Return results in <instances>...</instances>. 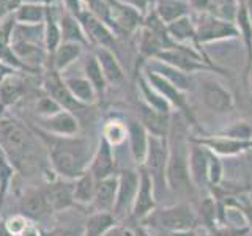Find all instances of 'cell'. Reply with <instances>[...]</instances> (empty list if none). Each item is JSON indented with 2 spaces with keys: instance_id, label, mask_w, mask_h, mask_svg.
I'll return each mask as SVG.
<instances>
[{
  "instance_id": "cell-11",
  "label": "cell",
  "mask_w": 252,
  "mask_h": 236,
  "mask_svg": "<svg viewBox=\"0 0 252 236\" xmlns=\"http://www.w3.org/2000/svg\"><path fill=\"white\" fill-rule=\"evenodd\" d=\"M140 183V173L134 169H123L118 173V189H117V200L112 214L118 220L129 219L131 209L134 200H136V194Z\"/></svg>"
},
{
  "instance_id": "cell-24",
  "label": "cell",
  "mask_w": 252,
  "mask_h": 236,
  "mask_svg": "<svg viewBox=\"0 0 252 236\" xmlns=\"http://www.w3.org/2000/svg\"><path fill=\"white\" fill-rule=\"evenodd\" d=\"M93 54H94V57L98 59V63L101 66L102 74L106 77L107 85L117 87V85H122L126 81L125 69L114 51L106 49V47H94Z\"/></svg>"
},
{
  "instance_id": "cell-19",
  "label": "cell",
  "mask_w": 252,
  "mask_h": 236,
  "mask_svg": "<svg viewBox=\"0 0 252 236\" xmlns=\"http://www.w3.org/2000/svg\"><path fill=\"white\" fill-rule=\"evenodd\" d=\"M137 120L142 123V126L147 129L150 136L156 137H167L170 131V121H172V114H162L158 110L147 106L144 101H137Z\"/></svg>"
},
{
  "instance_id": "cell-1",
  "label": "cell",
  "mask_w": 252,
  "mask_h": 236,
  "mask_svg": "<svg viewBox=\"0 0 252 236\" xmlns=\"http://www.w3.org/2000/svg\"><path fill=\"white\" fill-rule=\"evenodd\" d=\"M0 149L16 172L24 177L43 175L47 159L46 148L35 131L11 115H0Z\"/></svg>"
},
{
  "instance_id": "cell-33",
  "label": "cell",
  "mask_w": 252,
  "mask_h": 236,
  "mask_svg": "<svg viewBox=\"0 0 252 236\" xmlns=\"http://www.w3.org/2000/svg\"><path fill=\"white\" fill-rule=\"evenodd\" d=\"M60 31H62V43H76L84 47L90 46L79 19L76 16L66 13L65 10L60 14Z\"/></svg>"
},
{
  "instance_id": "cell-27",
  "label": "cell",
  "mask_w": 252,
  "mask_h": 236,
  "mask_svg": "<svg viewBox=\"0 0 252 236\" xmlns=\"http://www.w3.org/2000/svg\"><path fill=\"white\" fill-rule=\"evenodd\" d=\"M27 84L18 73L3 77L0 81V109H6L16 106L18 102L26 96Z\"/></svg>"
},
{
  "instance_id": "cell-36",
  "label": "cell",
  "mask_w": 252,
  "mask_h": 236,
  "mask_svg": "<svg viewBox=\"0 0 252 236\" xmlns=\"http://www.w3.org/2000/svg\"><path fill=\"white\" fill-rule=\"evenodd\" d=\"M11 43H32L44 46V24H14Z\"/></svg>"
},
{
  "instance_id": "cell-26",
  "label": "cell",
  "mask_w": 252,
  "mask_h": 236,
  "mask_svg": "<svg viewBox=\"0 0 252 236\" xmlns=\"http://www.w3.org/2000/svg\"><path fill=\"white\" fill-rule=\"evenodd\" d=\"M63 82L68 87L69 93L84 106H94L99 101L96 90L93 88V85L89 82L82 73L81 74H62Z\"/></svg>"
},
{
  "instance_id": "cell-3",
  "label": "cell",
  "mask_w": 252,
  "mask_h": 236,
  "mask_svg": "<svg viewBox=\"0 0 252 236\" xmlns=\"http://www.w3.org/2000/svg\"><path fill=\"white\" fill-rule=\"evenodd\" d=\"M181 115L172 114L170 131H169V157L167 170H165V183L167 191L178 195H194V187L189 177V140L186 136V120L181 123Z\"/></svg>"
},
{
  "instance_id": "cell-4",
  "label": "cell",
  "mask_w": 252,
  "mask_h": 236,
  "mask_svg": "<svg viewBox=\"0 0 252 236\" xmlns=\"http://www.w3.org/2000/svg\"><path fill=\"white\" fill-rule=\"evenodd\" d=\"M197 212L189 202H180L164 208H156L152 214H148L142 225L150 228H159L167 232H194L197 227Z\"/></svg>"
},
{
  "instance_id": "cell-28",
  "label": "cell",
  "mask_w": 252,
  "mask_h": 236,
  "mask_svg": "<svg viewBox=\"0 0 252 236\" xmlns=\"http://www.w3.org/2000/svg\"><path fill=\"white\" fill-rule=\"evenodd\" d=\"M167 33L175 44L194 46V47H197V49L203 51V47H200L199 41H197V33H195L192 14L185 16V18L177 19L175 22L167 24Z\"/></svg>"
},
{
  "instance_id": "cell-37",
  "label": "cell",
  "mask_w": 252,
  "mask_h": 236,
  "mask_svg": "<svg viewBox=\"0 0 252 236\" xmlns=\"http://www.w3.org/2000/svg\"><path fill=\"white\" fill-rule=\"evenodd\" d=\"M117 224L112 212H92L84 222V236H102Z\"/></svg>"
},
{
  "instance_id": "cell-53",
  "label": "cell",
  "mask_w": 252,
  "mask_h": 236,
  "mask_svg": "<svg viewBox=\"0 0 252 236\" xmlns=\"http://www.w3.org/2000/svg\"><path fill=\"white\" fill-rule=\"evenodd\" d=\"M11 13H13V8L10 5L0 2V21H3L5 18H8Z\"/></svg>"
},
{
  "instance_id": "cell-40",
  "label": "cell",
  "mask_w": 252,
  "mask_h": 236,
  "mask_svg": "<svg viewBox=\"0 0 252 236\" xmlns=\"http://www.w3.org/2000/svg\"><path fill=\"white\" fill-rule=\"evenodd\" d=\"M238 0H211L210 11L211 14L235 22L236 13H238Z\"/></svg>"
},
{
  "instance_id": "cell-7",
  "label": "cell",
  "mask_w": 252,
  "mask_h": 236,
  "mask_svg": "<svg viewBox=\"0 0 252 236\" xmlns=\"http://www.w3.org/2000/svg\"><path fill=\"white\" fill-rule=\"evenodd\" d=\"M167 137L148 136L147 156H145L144 165H142V169H144L153 179L156 199L167 191V183H165V170H167V157H169Z\"/></svg>"
},
{
  "instance_id": "cell-5",
  "label": "cell",
  "mask_w": 252,
  "mask_h": 236,
  "mask_svg": "<svg viewBox=\"0 0 252 236\" xmlns=\"http://www.w3.org/2000/svg\"><path fill=\"white\" fill-rule=\"evenodd\" d=\"M197 41L202 46H210L222 41H233L240 38L238 26L232 21H227L222 18L211 14L208 11L205 13H192Z\"/></svg>"
},
{
  "instance_id": "cell-47",
  "label": "cell",
  "mask_w": 252,
  "mask_h": 236,
  "mask_svg": "<svg viewBox=\"0 0 252 236\" xmlns=\"http://www.w3.org/2000/svg\"><path fill=\"white\" fill-rule=\"evenodd\" d=\"M102 236H132V232H131L129 225L126 227V225H122V224H117L112 228H109V230Z\"/></svg>"
},
{
  "instance_id": "cell-34",
  "label": "cell",
  "mask_w": 252,
  "mask_h": 236,
  "mask_svg": "<svg viewBox=\"0 0 252 236\" xmlns=\"http://www.w3.org/2000/svg\"><path fill=\"white\" fill-rule=\"evenodd\" d=\"M94 191H96V179H94V177L89 170L84 172L76 179H73V197L76 205L92 206L94 199Z\"/></svg>"
},
{
  "instance_id": "cell-14",
  "label": "cell",
  "mask_w": 252,
  "mask_h": 236,
  "mask_svg": "<svg viewBox=\"0 0 252 236\" xmlns=\"http://www.w3.org/2000/svg\"><path fill=\"white\" fill-rule=\"evenodd\" d=\"M33 126L44 132L52 134V136L60 137H74L81 134V120L73 112L65 109L51 117L36 118Z\"/></svg>"
},
{
  "instance_id": "cell-54",
  "label": "cell",
  "mask_w": 252,
  "mask_h": 236,
  "mask_svg": "<svg viewBox=\"0 0 252 236\" xmlns=\"http://www.w3.org/2000/svg\"><path fill=\"white\" fill-rule=\"evenodd\" d=\"M22 2H27V0H11V8H16L18 5H21Z\"/></svg>"
},
{
  "instance_id": "cell-16",
  "label": "cell",
  "mask_w": 252,
  "mask_h": 236,
  "mask_svg": "<svg viewBox=\"0 0 252 236\" xmlns=\"http://www.w3.org/2000/svg\"><path fill=\"white\" fill-rule=\"evenodd\" d=\"M195 144H199L205 148H208L218 156H236L243 154L252 149V139H228V137H220L213 134L208 137H192Z\"/></svg>"
},
{
  "instance_id": "cell-20",
  "label": "cell",
  "mask_w": 252,
  "mask_h": 236,
  "mask_svg": "<svg viewBox=\"0 0 252 236\" xmlns=\"http://www.w3.org/2000/svg\"><path fill=\"white\" fill-rule=\"evenodd\" d=\"M11 51L27 73H33L49 65V54L41 44L32 43H11Z\"/></svg>"
},
{
  "instance_id": "cell-42",
  "label": "cell",
  "mask_w": 252,
  "mask_h": 236,
  "mask_svg": "<svg viewBox=\"0 0 252 236\" xmlns=\"http://www.w3.org/2000/svg\"><path fill=\"white\" fill-rule=\"evenodd\" d=\"M216 136L228 139H252V124L248 121H235L218 132Z\"/></svg>"
},
{
  "instance_id": "cell-43",
  "label": "cell",
  "mask_w": 252,
  "mask_h": 236,
  "mask_svg": "<svg viewBox=\"0 0 252 236\" xmlns=\"http://www.w3.org/2000/svg\"><path fill=\"white\" fill-rule=\"evenodd\" d=\"M222 178H224V164L220 161V156L210 151V161H208V183H210V186L218 187L220 183H222Z\"/></svg>"
},
{
  "instance_id": "cell-59",
  "label": "cell",
  "mask_w": 252,
  "mask_h": 236,
  "mask_svg": "<svg viewBox=\"0 0 252 236\" xmlns=\"http://www.w3.org/2000/svg\"><path fill=\"white\" fill-rule=\"evenodd\" d=\"M249 202H252V189H251V194H249Z\"/></svg>"
},
{
  "instance_id": "cell-22",
  "label": "cell",
  "mask_w": 252,
  "mask_h": 236,
  "mask_svg": "<svg viewBox=\"0 0 252 236\" xmlns=\"http://www.w3.org/2000/svg\"><path fill=\"white\" fill-rule=\"evenodd\" d=\"M142 66L150 69V71H153V73H156V74L162 76L165 81L170 82L173 87H177V88L183 93H188L194 88V76L186 74V73H183V71L173 68L164 61H159L156 59H150V60H144Z\"/></svg>"
},
{
  "instance_id": "cell-60",
  "label": "cell",
  "mask_w": 252,
  "mask_h": 236,
  "mask_svg": "<svg viewBox=\"0 0 252 236\" xmlns=\"http://www.w3.org/2000/svg\"><path fill=\"white\" fill-rule=\"evenodd\" d=\"M0 22H2V21H0Z\"/></svg>"
},
{
  "instance_id": "cell-18",
  "label": "cell",
  "mask_w": 252,
  "mask_h": 236,
  "mask_svg": "<svg viewBox=\"0 0 252 236\" xmlns=\"http://www.w3.org/2000/svg\"><path fill=\"white\" fill-rule=\"evenodd\" d=\"M189 177L194 187L207 189L208 183V161H210V151L194 140H189Z\"/></svg>"
},
{
  "instance_id": "cell-49",
  "label": "cell",
  "mask_w": 252,
  "mask_h": 236,
  "mask_svg": "<svg viewBox=\"0 0 252 236\" xmlns=\"http://www.w3.org/2000/svg\"><path fill=\"white\" fill-rule=\"evenodd\" d=\"M55 236H84V224L76 227H68L63 230H57Z\"/></svg>"
},
{
  "instance_id": "cell-35",
  "label": "cell",
  "mask_w": 252,
  "mask_h": 236,
  "mask_svg": "<svg viewBox=\"0 0 252 236\" xmlns=\"http://www.w3.org/2000/svg\"><path fill=\"white\" fill-rule=\"evenodd\" d=\"M137 88H139L140 99L144 101L147 106H150L152 109L158 110V112H162V114H169V115L173 114L172 106L147 82V79L144 77V74H142V71L137 77Z\"/></svg>"
},
{
  "instance_id": "cell-21",
  "label": "cell",
  "mask_w": 252,
  "mask_h": 236,
  "mask_svg": "<svg viewBox=\"0 0 252 236\" xmlns=\"http://www.w3.org/2000/svg\"><path fill=\"white\" fill-rule=\"evenodd\" d=\"M115 170H117V159H115L114 148L107 144V140L104 137L99 136L89 172L94 177V179L99 181V179H104L110 175H115L117 173Z\"/></svg>"
},
{
  "instance_id": "cell-13",
  "label": "cell",
  "mask_w": 252,
  "mask_h": 236,
  "mask_svg": "<svg viewBox=\"0 0 252 236\" xmlns=\"http://www.w3.org/2000/svg\"><path fill=\"white\" fill-rule=\"evenodd\" d=\"M18 209L16 212L26 216L32 222L46 220L52 216V208L47 200L43 187H26L18 199Z\"/></svg>"
},
{
  "instance_id": "cell-58",
  "label": "cell",
  "mask_w": 252,
  "mask_h": 236,
  "mask_svg": "<svg viewBox=\"0 0 252 236\" xmlns=\"http://www.w3.org/2000/svg\"><path fill=\"white\" fill-rule=\"evenodd\" d=\"M82 2H84V3H85V6H87V5H89V3L92 2V0H82Z\"/></svg>"
},
{
  "instance_id": "cell-57",
  "label": "cell",
  "mask_w": 252,
  "mask_h": 236,
  "mask_svg": "<svg viewBox=\"0 0 252 236\" xmlns=\"http://www.w3.org/2000/svg\"><path fill=\"white\" fill-rule=\"evenodd\" d=\"M0 2H3V3H8V5L11 6V0H0Z\"/></svg>"
},
{
  "instance_id": "cell-2",
  "label": "cell",
  "mask_w": 252,
  "mask_h": 236,
  "mask_svg": "<svg viewBox=\"0 0 252 236\" xmlns=\"http://www.w3.org/2000/svg\"><path fill=\"white\" fill-rule=\"evenodd\" d=\"M30 128L35 131L39 140L43 142L47 153V159H49V165L52 167L55 177L76 179L84 172L89 170L98 142L92 144L89 139L81 136H52L49 132L35 128L33 124H30Z\"/></svg>"
},
{
  "instance_id": "cell-52",
  "label": "cell",
  "mask_w": 252,
  "mask_h": 236,
  "mask_svg": "<svg viewBox=\"0 0 252 236\" xmlns=\"http://www.w3.org/2000/svg\"><path fill=\"white\" fill-rule=\"evenodd\" d=\"M19 236H43V232L36 227L35 222H32L26 230H24Z\"/></svg>"
},
{
  "instance_id": "cell-48",
  "label": "cell",
  "mask_w": 252,
  "mask_h": 236,
  "mask_svg": "<svg viewBox=\"0 0 252 236\" xmlns=\"http://www.w3.org/2000/svg\"><path fill=\"white\" fill-rule=\"evenodd\" d=\"M191 6V11L192 13H205V11H210V5H211V0H186Z\"/></svg>"
},
{
  "instance_id": "cell-15",
  "label": "cell",
  "mask_w": 252,
  "mask_h": 236,
  "mask_svg": "<svg viewBox=\"0 0 252 236\" xmlns=\"http://www.w3.org/2000/svg\"><path fill=\"white\" fill-rule=\"evenodd\" d=\"M139 173H140V183H139L136 200H134L131 216H129V220H132V222H142L148 214H152L158 208V199H156L152 177H150L142 167L139 169Z\"/></svg>"
},
{
  "instance_id": "cell-41",
  "label": "cell",
  "mask_w": 252,
  "mask_h": 236,
  "mask_svg": "<svg viewBox=\"0 0 252 236\" xmlns=\"http://www.w3.org/2000/svg\"><path fill=\"white\" fill-rule=\"evenodd\" d=\"M35 115L36 118H46V117H51V115H55L57 112H60L62 106L59 104L57 101L54 98H51L49 94H43V96L36 98L35 101Z\"/></svg>"
},
{
  "instance_id": "cell-55",
  "label": "cell",
  "mask_w": 252,
  "mask_h": 236,
  "mask_svg": "<svg viewBox=\"0 0 252 236\" xmlns=\"http://www.w3.org/2000/svg\"><path fill=\"white\" fill-rule=\"evenodd\" d=\"M248 79H249V85H251V93H252V69H251V73H249Z\"/></svg>"
},
{
  "instance_id": "cell-23",
  "label": "cell",
  "mask_w": 252,
  "mask_h": 236,
  "mask_svg": "<svg viewBox=\"0 0 252 236\" xmlns=\"http://www.w3.org/2000/svg\"><path fill=\"white\" fill-rule=\"evenodd\" d=\"M126 128H128V148L132 161L136 162L137 167H142L147 156V148H148V136L147 129L142 126V123L136 117L126 118Z\"/></svg>"
},
{
  "instance_id": "cell-45",
  "label": "cell",
  "mask_w": 252,
  "mask_h": 236,
  "mask_svg": "<svg viewBox=\"0 0 252 236\" xmlns=\"http://www.w3.org/2000/svg\"><path fill=\"white\" fill-rule=\"evenodd\" d=\"M60 5L66 13L76 16V18L87 8L82 0H60Z\"/></svg>"
},
{
  "instance_id": "cell-9",
  "label": "cell",
  "mask_w": 252,
  "mask_h": 236,
  "mask_svg": "<svg viewBox=\"0 0 252 236\" xmlns=\"http://www.w3.org/2000/svg\"><path fill=\"white\" fill-rule=\"evenodd\" d=\"M106 3L109 6V27L117 35V38L132 35L134 31L142 29L144 14L139 13L136 8L126 5L120 0H106Z\"/></svg>"
},
{
  "instance_id": "cell-17",
  "label": "cell",
  "mask_w": 252,
  "mask_h": 236,
  "mask_svg": "<svg viewBox=\"0 0 252 236\" xmlns=\"http://www.w3.org/2000/svg\"><path fill=\"white\" fill-rule=\"evenodd\" d=\"M43 189L54 212H62L71 209L73 206H77L73 197V179L57 177L47 181Z\"/></svg>"
},
{
  "instance_id": "cell-31",
  "label": "cell",
  "mask_w": 252,
  "mask_h": 236,
  "mask_svg": "<svg viewBox=\"0 0 252 236\" xmlns=\"http://www.w3.org/2000/svg\"><path fill=\"white\" fill-rule=\"evenodd\" d=\"M82 74L89 79V82L93 85V88L96 90L98 93V98H104V94L109 88V85L106 82V77L104 74H102V71H101V66H99V63H98V59L94 57V54L93 51L90 52H85L82 55Z\"/></svg>"
},
{
  "instance_id": "cell-38",
  "label": "cell",
  "mask_w": 252,
  "mask_h": 236,
  "mask_svg": "<svg viewBox=\"0 0 252 236\" xmlns=\"http://www.w3.org/2000/svg\"><path fill=\"white\" fill-rule=\"evenodd\" d=\"M101 137L107 140V144L112 148H118L128 142V128H126V121L123 120H109L104 123L101 129Z\"/></svg>"
},
{
  "instance_id": "cell-30",
  "label": "cell",
  "mask_w": 252,
  "mask_h": 236,
  "mask_svg": "<svg viewBox=\"0 0 252 236\" xmlns=\"http://www.w3.org/2000/svg\"><path fill=\"white\" fill-rule=\"evenodd\" d=\"M152 8L165 26L185 18V16L192 14L191 6L186 0H153Z\"/></svg>"
},
{
  "instance_id": "cell-39",
  "label": "cell",
  "mask_w": 252,
  "mask_h": 236,
  "mask_svg": "<svg viewBox=\"0 0 252 236\" xmlns=\"http://www.w3.org/2000/svg\"><path fill=\"white\" fill-rule=\"evenodd\" d=\"M197 212V219H200L205 224V227L210 228L211 232L216 230V222H218V203L211 195L203 197V200L199 205V211Z\"/></svg>"
},
{
  "instance_id": "cell-56",
  "label": "cell",
  "mask_w": 252,
  "mask_h": 236,
  "mask_svg": "<svg viewBox=\"0 0 252 236\" xmlns=\"http://www.w3.org/2000/svg\"><path fill=\"white\" fill-rule=\"evenodd\" d=\"M248 0H238V5H246Z\"/></svg>"
},
{
  "instance_id": "cell-8",
  "label": "cell",
  "mask_w": 252,
  "mask_h": 236,
  "mask_svg": "<svg viewBox=\"0 0 252 236\" xmlns=\"http://www.w3.org/2000/svg\"><path fill=\"white\" fill-rule=\"evenodd\" d=\"M140 71H142V74H144V77L147 79V82L169 102L173 110H177V112L183 117L189 124L197 126L195 117H194L191 106H189V102L186 99V93L180 91L177 87H173L170 82L165 81L162 76L153 73V71H150L144 66L140 68Z\"/></svg>"
},
{
  "instance_id": "cell-29",
  "label": "cell",
  "mask_w": 252,
  "mask_h": 236,
  "mask_svg": "<svg viewBox=\"0 0 252 236\" xmlns=\"http://www.w3.org/2000/svg\"><path fill=\"white\" fill-rule=\"evenodd\" d=\"M85 47L76 43H60V46L55 49V52L49 57V65L59 71V73H65L76 61H79L84 55Z\"/></svg>"
},
{
  "instance_id": "cell-25",
  "label": "cell",
  "mask_w": 252,
  "mask_h": 236,
  "mask_svg": "<svg viewBox=\"0 0 252 236\" xmlns=\"http://www.w3.org/2000/svg\"><path fill=\"white\" fill-rule=\"evenodd\" d=\"M118 173L96 181V191L92 203L93 212H112L117 200Z\"/></svg>"
},
{
  "instance_id": "cell-44",
  "label": "cell",
  "mask_w": 252,
  "mask_h": 236,
  "mask_svg": "<svg viewBox=\"0 0 252 236\" xmlns=\"http://www.w3.org/2000/svg\"><path fill=\"white\" fill-rule=\"evenodd\" d=\"M30 224H32L30 219H27L26 216L19 214V212H14V214L6 217V220L3 222V227H5V230L10 233L11 236H19Z\"/></svg>"
},
{
  "instance_id": "cell-51",
  "label": "cell",
  "mask_w": 252,
  "mask_h": 236,
  "mask_svg": "<svg viewBox=\"0 0 252 236\" xmlns=\"http://www.w3.org/2000/svg\"><path fill=\"white\" fill-rule=\"evenodd\" d=\"M238 206L241 208V211L244 212V216H246V220H248V227L249 230H252V202H248V203H236Z\"/></svg>"
},
{
  "instance_id": "cell-12",
  "label": "cell",
  "mask_w": 252,
  "mask_h": 236,
  "mask_svg": "<svg viewBox=\"0 0 252 236\" xmlns=\"http://www.w3.org/2000/svg\"><path fill=\"white\" fill-rule=\"evenodd\" d=\"M77 19L81 22L90 46L106 47V49H110L117 54V41H118L117 35L101 19H98L89 8H85V10L77 16Z\"/></svg>"
},
{
  "instance_id": "cell-50",
  "label": "cell",
  "mask_w": 252,
  "mask_h": 236,
  "mask_svg": "<svg viewBox=\"0 0 252 236\" xmlns=\"http://www.w3.org/2000/svg\"><path fill=\"white\" fill-rule=\"evenodd\" d=\"M131 227V232H132V236H153L152 233H150V230L145 227V225H142L140 222H132Z\"/></svg>"
},
{
  "instance_id": "cell-46",
  "label": "cell",
  "mask_w": 252,
  "mask_h": 236,
  "mask_svg": "<svg viewBox=\"0 0 252 236\" xmlns=\"http://www.w3.org/2000/svg\"><path fill=\"white\" fill-rule=\"evenodd\" d=\"M120 2L126 3V5H129L132 8H136V10L142 14H147L150 10H152V3H153V0H120Z\"/></svg>"
},
{
  "instance_id": "cell-10",
  "label": "cell",
  "mask_w": 252,
  "mask_h": 236,
  "mask_svg": "<svg viewBox=\"0 0 252 236\" xmlns=\"http://www.w3.org/2000/svg\"><path fill=\"white\" fill-rule=\"evenodd\" d=\"M41 85H43V91L46 94H49L51 98L57 101L62 106V109L73 112L77 118L81 114H85L87 109H89V106L81 104V102L69 93L68 87L65 85V82H63L62 74L59 71H55L51 65H47V68H46Z\"/></svg>"
},
{
  "instance_id": "cell-32",
  "label": "cell",
  "mask_w": 252,
  "mask_h": 236,
  "mask_svg": "<svg viewBox=\"0 0 252 236\" xmlns=\"http://www.w3.org/2000/svg\"><path fill=\"white\" fill-rule=\"evenodd\" d=\"M47 5L41 0H27L13 8V18L18 24H44Z\"/></svg>"
},
{
  "instance_id": "cell-6",
  "label": "cell",
  "mask_w": 252,
  "mask_h": 236,
  "mask_svg": "<svg viewBox=\"0 0 252 236\" xmlns=\"http://www.w3.org/2000/svg\"><path fill=\"white\" fill-rule=\"evenodd\" d=\"M194 84L199 88L202 104L210 112L218 115H228L235 110L236 102L232 91L225 88L215 76H211V73H200L199 79L194 77Z\"/></svg>"
}]
</instances>
